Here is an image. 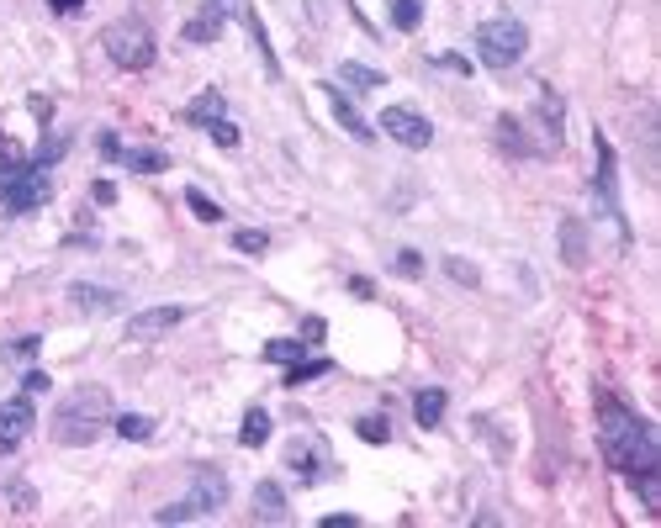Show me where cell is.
Masks as SVG:
<instances>
[{"label":"cell","mask_w":661,"mask_h":528,"mask_svg":"<svg viewBox=\"0 0 661 528\" xmlns=\"http://www.w3.org/2000/svg\"><path fill=\"white\" fill-rule=\"evenodd\" d=\"M117 407H112V391L106 386H75L59 402V412H53V444L64 449H85L96 444L106 428H112Z\"/></svg>","instance_id":"2"},{"label":"cell","mask_w":661,"mask_h":528,"mask_svg":"<svg viewBox=\"0 0 661 528\" xmlns=\"http://www.w3.org/2000/svg\"><path fill=\"white\" fill-rule=\"evenodd\" d=\"M112 428L122 433L127 444H143V439H154V418H149V412H117V418H112Z\"/></svg>","instance_id":"22"},{"label":"cell","mask_w":661,"mask_h":528,"mask_svg":"<svg viewBox=\"0 0 661 528\" xmlns=\"http://www.w3.org/2000/svg\"><path fill=\"white\" fill-rule=\"evenodd\" d=\"M339 80L344 85H350V90H360V96H371V90H381V85H387V74H381V69H371V64H339Z\"/></svg>","instance_id":"18"},{"label":"cell","mask_w":661,"mask_h":528,"mask_svg":"<svg viewBox=\"0 0 661 528\" xmlns=\"http://www.w3.org/2000/svg\"><path fill=\"white\" fill-rule=\"evenodd\" d=\"M27 164H32V154H27V148L16 143L11 132H0V185H6L11 175H22Z\"/></svg>","instance_id":"20"},{"label":"cell","mask_w":661,"mask_h":528,"mask_svg":"<svg viewBox=\"0 0 661 528\" xmlns=\"http://www.w3.org/2000/svg\"><path fill=\"white\" fill-rule=\"evenodd\" d=\"M69 154V132H59V127H43V148L32 154V164L38 169H48V164H59Z\"/></svg>","instance_id":"27"},{"label":"cell","mask_w":661,"mask_h":528,"mask_svg":"<svg viewBox=\"0 0 661 528\" xmlns=\"http://www.w3.org/2000/svg\"><path fill=\"white\" fill-rule=\"evenodd\" d=\"M6 497H11L16 513H32V507H38V492H32L27 481H11V486H6Z\"/></svg>","instance_id":"35"},{"label":"cell","mask_w":661,"mask_h":528,"mask_svg":"<svg viewBox=\"0 0 661 528\" xmlns=\"http://www.w3.org/2000/svg\"><path fill=\"white\" fill-rule=\"evenodd\" d=\"M48 201H53V175L38 164H27L22 175H11L0 185V217H32V212H43Z\"/></svg>","instance_id":"6"},{"label":"cell","mask_w":661,"mask_h":528,"mask_svg":"<svg viewBox=\"0 0 661 528\" xmlns=\"http://www.w3.org/2000/svg\"><path fill=\"white\" fill-rule=\"evenodd\" d=\"M598 444H603V460H609L619 476H656L661 470V439L656 428L640 418L630 402L603 391L598 396Z\"/></svg>","instance_id":"1"},{"label":"cell","mask_w":661,"mask_h":528,"mask_svg":"<svg viewBox=\"0 0 661 528\" xmlns=\"http://www.w3.org/2000/svg\"><path fill=\"white\" fill-rule=\"evenodd\" d=\"M323 375H334V360H328V354L297 360V365H286V386H312V381H323Z\"/></svg>","instance_id":"21"},{"label":"cell","mask_w":661,"mask_h":528,"mask_svg":"<svg viewBox=\"0 0 661 528\" xmlns=\"http://www.w3.org/2000/svg\"><path fill=\"white\" fill-rule=\"evenodd\" d=\"M355 433H360L365 444H387V439H392L387 418H376V412H371V418H360V423H355Z\"/></svg>","instance_id":"33"},{"label":"cell","mask_w":661,"mask_h":528,"mask_svg":"<svg viewBox=\"0 0 661 528\" xmlns=\"http://www.w3.org/2000/svg\"><path fill=\"white\" fill-rule=\"evenodd\" d=\"M96 148H101V159H122V154H127L117 132H101V138H96Z\"/></svg>","instance_id":"38"},{"label":"cell","mask_w":661,"mask_h":528,"mask_svg":"<svg viewBox=\"0 0 661 528\" xmlns=\"http://www.w3.org/2000/svg\"><path fill=\"white\" fill-rule=\"evenodd\" d=\"M291 507H286V492L281 481H260L254 486V523H286Z\"/></svg>","instance_id":"15"},{"label":"cell","mask_w":661,"mask_h":528,"mask_svg":"<svg viewBox=\"0 0 661 528\" xmlns=\"http://www.w3.org/2000/svg\"><path fill=\"white\" fill-rule=\"evenodd\" d=\"M244 27H249L254 48H260V59H265V74H270V80H281V59H275V48L265 37V22H260V11H254V6H244Z\"/></svg>","instance_id":"16"},{"label":"cell","mask_w":661,"mask_h":528,"mask_svg":"<svg viewBox=\"0 0 661 528\" xmlns=\"http://www.w3.org/2000/svg\"><path fill=\"white\" fill-rule=\"evenodd\" d=\"M524 48H529V27L519 16H492V22L476 27V59L487 69H513L524 59Z\"/></svg>","instance_id":"5"},{"label":"cell","mask_w":661,"mask_h":528,"mask_svg":"<svg viewBox=\"0 0 661 528\" xmlns=\"http://www.w3.org/2000/svg\"><path fill=\"white\" fill-rule=\"evenodd\" d=\"M392 27L397 32H418V27H424V0H392Z\"/></svg>","instance_id":"30"},{"label":"cell","mask_w":661,"mask_h":528,"mask_svg":"<svg viewBox=\"0 0 661 528\" xmlns=\"http://www.w3.org/2000/svg\"><path fill=\"white\" fill-rule=\"evenodd\" d=\"M323 101L334 106V117H339V127L350 132V138H360V143H371V138H376V127H365V117L350 106V96H344L339 85H323Z\"/></svg>","instance_id":"13"},{"label":"cell","mask_w":661,"mask_h":528,"mask_svg":"<svg viewBox=\"0 0 661 528\" xmlns=\"http://www.w3.org/2000/svg\"><path fill=\"white\" fill-rule=\"evenodd\" d=\"M127 169H138V175H159V169H170V154L164 148H133V154H122Z\"/></svg>","instance_id":"29"},{"label":"cell","mask_w":661,"mask_h":528,"mask_svg":"<svg viewBox=\"0 0 661 528\" xmlns=\"http://www.w3.org/2000/svg\"><path fill=\"white\" fill-rule=\"evenodd\" d=\"M186 206L196 212V222H223V206H217V201H212L207 191H196V185L186 191Z\"/></svg>","instance_id":"31"},{"label":"cell","mask_w":661,"mask_h":528,"mask_svg":"<svg viewBox=\"0 0 661 528\" xmlns=\"http://www.w3.org/2000/svg\"><path fill=\"white\" fill-rule=\"evenodd\" d=\"M561 259H566V264H582V259H587V233H582L577 217L561 222Z\"/></svg>","instance_id":"26"},{"label":"cell","mask_w":661,"mask_h":528,"mask_svg":"<svg viewBox=\"0 0 661 528\" xmlns=\"http://www.w3.org/2000/svg\"><path fill=\"white\" fill-rule=\"evenodd\" d=\"M286 465H291V476L297 481H318L323 476V465H328V439H318V433H302V439H291L286 444Z\"/></svg>","instance_id":"11"},{"label":"cell","mask_w":661,"mask_h":528,"mask_svg":"<svg viewBox=\"0 0 661 528\" xmlns=\"http://www.w3.org/2000/svg\"><path fill=\"white\" fill-rule=\"evenodd\" d=\"M381 132L402 148H429L434 143V122L418 106H387L381 111Z\"/></svg>","instance_id":"8"},{"label":"cell","mask_w":661,"mask_h":528,"mask_svg":"<svg viewBox=\"0 0 661 528\" xmlns=\"http://www.w3.org/2000/svg\"><path fill=\"white\" fill-rule=\"evenodd\" d=\"M228 11H233V0H201V11L191 16L186 27H180V43H191V48H207V43H217V37H223Z\"/></svg>","instance_id":"10"},{"label":"cell","mask_w":661,"mask_h":528,"mask_svg":"<svg viewBox=\"0 0 661 528\" xmlns=\"http://www.w3.org/2000/svg\"><path fill=\"white\" fill-rule=\"evenodd\" d=\"M434 64H439V69H450V74H471V64L461 59V53H434Z\"/></svg>","instance_id":"41"},{"label":"cell","mask_w":661,"mask_h":528,"mask_svg":"<svg viewBox=\"0 0 661 528\" xmlns=\"http://www.w3.org/2000/svg\"><path fill=\"white\" fill-rule=\"evenodd\" d=\"M233 249H238V254H265V249H270V233H265V228H238V233H233Z\"/></svg>","instance_id":"32"},{"label":"cell","mask_w":661,"mask_h":528,"mask_svg":"<svg viewBox=\"0 0 661 528\" xmlns=\"http://www.w3.org/2000/svg\"><path fill=\"white\" fill-rule=\"evenodd\" d=\"M101 48H106V59H112L117 69H127V74H143L159 59L154 27L143 22V16H117V22L101 32Z\"/></svg>","instance_id":"3"},{"label":"cell","mask_w":661,"mask_h":528,"mask_svg":"<svg viewBox=\"0 0 661 528\" xmlns=\"http://www.w3.org/2000/svg\"><path fill=\"white\" fill-rule=\"evenodd\" d=\"M260 354H265V365H297L307 354V338H270Z\"/></svg>","instance_id":"25"},{"label":"cell","mask_w":661,"mask_h":528,"mask_svg":"<svg viewBox=\"0 0 661 528\" xmlns=\"http://www.w3.org/2000/svg\"><path fill=\"white\" fill-rule=\"evenodd\" d=\"M217 117H223V90H201V96L186 106V122L191 127H212Z\"/></svg>","instance_id":"19"},{"label":"cell","mask_w":661,"mask_h":528,"mask_svg":"<svg viewBox=\"0 0 661 528\" xmlns=\"http://www.w3.org/2000/svg\"><path fill=\"white\" fill-rule=\"evenodd\" d=\"M270 439V412L265 407H249L244 412V428H238V444H244V449H260Z\"/></svg>","instance_id":"23"},{"label":"cell","mask_w":661,"mask_h":528,"mask_svg":"<svg viewBox=\"0 0 661 528\" xmlns=\"http://www.w3.org/2000/svg\"><path fill=\"white\" fill-rule=\"evenodd\" d=\"M48 386H53L48 370H27V375H22V391H27V396H38V391H48Z\"/></svg>","instance_id":"39"},{"label":"cell","mask_w":661,"mask_h":528,"mask_svg":"<svg viewBox=\"0 0 661 528\" xmlns=\"http://www.w3.org/2000/svg\"><path fill=\"white\" fill-rule=\"evenodd\" d=\"M350 296L371 301V296H376V280H371V275H350Z\"/></svg>","instance_id":"42"},{"label":"cell","mask_w":661,"mask_h":528,"mask_svg":"<svg viewBox=\"0 0 661 528\" xmlns=\"http://www.w3.org/2000/svg\"><path fill=\"white\" fill-rule=\"evenodd\" d=\"M593 148H598V180H593V191H598V206H603V217L614 222V238L619 243H630V222H624L619 212V180H614V148L603 132H593Z\"/></svg>","instance_id":"7"},{"label":"cell","mask_w":661,"mask_h":528,"mask_svg":"<svg viewBox=\"0 0 661 528\" xmlns=\"http://www.w3.org/2000/svg\"><path fill=\"white\" fill-rule=\"evenodd\" d=\"M413 418H418V428H439V418H445V391L439 386H424L413 396Z\"/></svg>","instance_id":"17"},{"label":"cell","mask_w":661,"mask_h":528,"mask_svg":"<svg viewBox=\"0 0 661 528\" xmlns=\"http://www.w3.org/2000/svg\"><path fill=\"white\" fill-rule=\"evenodd\" d=\"M48 11H59V16H75V11H85V0H48Z\"/></svg>","instance_id":"44"},{"label":"cell","mask_w":661,"mask_h":528,"mask_svg":"<svg viewBox=\"0 0 661 528\" xmlns=\"http://www.w3.org/2000/svg\"><path fill=\"white\" fill-rule=\"evenodd\" d=\"M207 132H212V143H217V148H238V138H244V132H238V127H233L228 117H217V122L207 127Z\"/></svg>","instance_id":"36"},{"label":"cell","mask_w":661,"mask_h":528,"mask_svg":"<svg viewBox=\"0 0 661 528\" xmlns=\"http://www.w3.org/2000/svg\"><path fill=\"white\" fill-rule=\"evenodd\" d=\"M223 507H228V476H223L217 465H196V481H191L186 502L159 507L154 523H191V518H212V513H223Z\"/></svg>","instance_id":"4"},{"label":"cell","mask_w":661,"mask_h":528,"mask_svg":"<svg viewBox=\"0 0 661 528\" xmlns=\"http://www.w3.org/2000/svg\"><path fill=\"white\" fill-rule=\"evenodd\" d=\"M445 270L461 280V286H482V275H476V264H466V259H445Z\"/></svg>","instance_id":"37"},{"label":"cell","mask_w":661,"mask_h":528,"mask_svg":"<svg viewBox=\"0 0 661 528\" xmlns=\"http://www.w3.org/2000/svg\"><path fill=\"white\" fill-rule=\"evenodd\" d=\"M498 143L508 148V154H535V138L524 132L519 117H498Z\"/></svg>","instance_id":"24"},{"label":"cell","mask_w":661,"mask_h":528,"mask_svg":"<svg viewBox=\"0 0 661 528\" xmlns=\"http://www.w3.org/2000/svg\"><path fill=\"white\" fill-rule=\"evenodd\" d=\"M32 423H38V412H32V396H27V391H22V396H6V402H0V460L16 455V449L27 444Z\"/></svg>","instance_id":"9"},{"label":"cell","mask_w":661,"mask_h":528,"mask_svg":"<svg viewBox=\"0 0 661 528\" xmlns=\"http://www.w3.org/2000/svg\"><path fill=\"white\" fill-rule=\"evenodd\" d=\"M302 338H307V349L323 344V317H307V323H302Z\"/></svg>","instance_id":"43"},{"label":"cell","mask_w":661,"mask_h":528,"mask_svg":"<svg viewBox=\"0 0 661 528\" xmlns=\"http://www.w3.org/2000/svg\"><path fill=\"white\" fill-rule=\"evenodd\" d=\"M38 349H43V338L22 333V338H11V344H0V360H6V365H27V360H38Z\"/></svg>","instance_id":"28"},{"label":"cell","mask_w":661,"mask_h":528,"mask_svg":"<svg viewBox=\"0 0 661 528\" xmlns=\"http://www.w3.org/2000/svg\"><path fill=\"white\" fill-rule=\"evenodd\" d=\"M90 201H96V206H112V201H117V185H112V180H96V185H90Z\"/></svg>","instance_id":"40"},{"label":"cell","mask_w":661,"mask_h":528,"mask_svg":"<svg viewBox=\"0 0 661 528\" xmlns=\"http://www.w3.org/2000/svg\"><path fill=\"white\" fill-rule=\"evenodd\" d=\"M392 270L408 275V280H418V275H424V259H418V249H397L392 254Z\"/></svg>","instance_id":"34"},{"label":"cell","mask_w":661,"mask_h":528,"mask_svg":"<svg viewBox=\"0 0 661 528\" xmlns=\"http://www.w3.org/2000/svg\"><path fill=\"white\" fill-rule=\"evenodd\" d=\"M69 301H75L80 312H101V317L122 307V296L112 286H90V280H69Z\"/></svg>","instance_id":"14"},{"label":"cell","mask_w":661,"mask_h":528,"mask_svg":"<svg viewBox=\"0 0 661 528\" xmlns=\"http://www.w3.org/2000/svg\"><path fill=\"white\" fill-rule=\"evenodd\" d=\"M180 323H186V307H149V312L127 317V338H133V344H154V338H164Z\"/></svg>","instance_id":"12"}]
</instances>
